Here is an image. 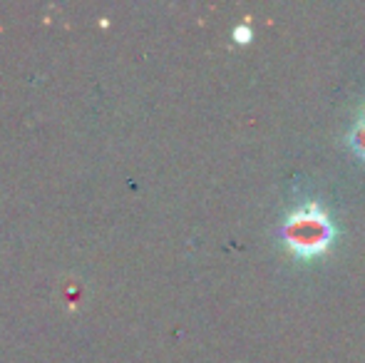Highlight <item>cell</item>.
<instances>
[{"label":"cell","mask_w":365,"mask_h":363,"mask_svg":"<svg viewBox=\"0 0 365 363\" xmlns=\"http://www.w3.org/2000/svg\"><path fill=\"white\" fill-rule=\"evenodd\" d=\"M331 229L323 217H301L289 224V242L301 254H311L326 247Z\"/></svg>","instance_id":"obj_1"},{"label":"cell","mask_w":365,"mask_h":363,"mask_svg":"<svg viewBox=\"0 0 365 363\" xmlns=\"http://www.w3.org/2000/svg\"><path fill=\"white\" fill-rule=\"evenodd\" d=\"M358 137H361V140H356V145L361 147V152L365 155V125L361 127V132H358Z\"/></svg>","instance_id":"obj_2"}]
</instances>
